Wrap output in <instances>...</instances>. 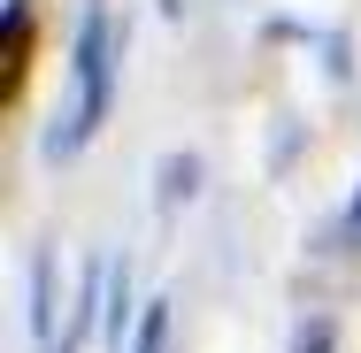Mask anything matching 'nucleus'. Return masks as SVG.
<instances>
[{
    "mask_svg": "<svg viewBox=\"0 0 361 353\" xmlns=\"http://www.w3.org/2000/svg\"><path fill=\"white\" fill-rule=\"evenodd\" d=\"M70 70H77V108L47 131V161L77 154V146L108 123V100H116V23H108V8H100V0H92V8H85V23H77Z\"/></svg>",
    "mask_w": 361,
    "mask_h": 353,
    "instance_id": "f257e3e1",
    "label": "nucleus"
},
{
    "mask_svg": "<svg viewBox=\"0 0 361 353\" xmlns=\"http://www.w3.org/2000/svg\"><path fill=\"white\" fill-rule=\"evenodd\" d=\"M31 338L54 353L62 338H54V254H39L31 261Z\"/></svg>",
    "mask_w": 361,
    "mask_h": 353,
    "instance_id": "f03ea898",
    "label": "nucleus"
},
{
    "mask_svg": "<svg viewBox=\"0 0 361 353\" xmlns=\"http://www.w3.org/2000/svg\"><path fill=\"white\" fill-rule=\"evenodd\" d=\"M192 192H200V161H192V154H169V161H161V185H154V200H161V208H185Z\"/></svg>",
    "mask_w": 361,
    "mask_h": 353,
    "instance_id": "7ed1b4c3",
    "label": "nucleus"
},
{
    "mask_svg": "<svg viewBox=\"0 0 361 353\" xmlns=\"http://www.w3.org/2000/svg\"><path fill=\"white\" fill-rule=\"evenodd\" d=\"M123 323H131V269L108 261V346L123 353Z\"/></svg>",
    "mask_w": 361,
    "mask_h": 353,
    "instance_id": "20e7f679",
    "label": "nucleus"
},
{
    "mask_svg": "<svg viewBox=\"0 0 361 353\" xmlns=\"http://www.w3.org/2000/svg\"><path fill=\"white\" fill-rule=\"evenodd\" d=\"M131 353H169V299H154L139 315V338H131Z\"/></svg>",
    "mask_w": 361,
    "mask_h": 353,
    "instance_id": "39448f33",
    "label": "nucleus"
},
{
    "mask_svg": "<svg viewBox=\"0 0 361 353\" xmlns=\"http://www.w3.org/2000/svg\"><path fill=\"white\" fill-rule=\"evenodd\" d=\"M292 353H338V330H331L323 315H307V323L292 330Z\"/></svg>",
    "mask_w": 361,
    "mask_h": 353,
    "instance_id": "423d86ee",
    "label": "nucleus"
},
{
    "mask_svg": "<svg viewBox=\"0 0 361 353\" xmlns=\"http://www.w3.org/2000/svg\"><path fill=\"white\" fill-rule=\"evenodd\" d=\"M346 223H354V230H361V192H354V208H346Z\"/></svg>",
    "mask_w": 361,
    "mask_h": 353,
    "instance_id": "0eeeda50",
    "label": "nucleus"
}]
</instances>
